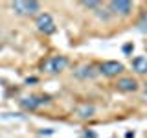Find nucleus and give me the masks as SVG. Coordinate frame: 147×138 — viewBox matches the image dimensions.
<instances>
[{
  "instance_id": "nucleus-1",
  "label": "nucleus",
  "mask_w": 147,
  "mask_h": 138,
  "mask_svg": "<svg viewBox=\"0 0 147 138\" xmlns=\"http://www.w3.org/2000/svg\"><path fill=\"white\" fill-rule=\"evenodd\" d=\"M66 66H68V57L66 55H52V57H48L42 64H40L42 72H46V74H59Z\"/></svg>"
},
{
  "instance_id": "nucleus-12",
  "label": "nucleus",
  "mask_w": 147,
  "mask_h": 138,
  "mask_svg": "<svg viewBox=\"0 0 147 138\" xmlns=\"http://www.w3.org/2000/svg\"><path fill=\"white\" fill-rule=\"evenodd\" d=\"M131 50H132V44H125V46H123V52H125V53H129Z\"/></svg>"
},
{
  "instance_id": "nucleus-3",
  "label": "nucleus",
  "mask_w": 147,
  "mask_h": 138,
  "mask_svg": "<svg viewBox=\"0 0 147 138\" xmlns=\"http://www.w3.org/2000/svg\"><path fill=\"white\" fill-rule=\"evenodd\" d=\"M35 26L39 31H42L44 35H53L55 31H57V26H55L53 18L50 13H39L35 18Z\"/></svg>"
},
{
  "instance_id": "nucleus-9",
  "label": "nucleus",
  "mask_w": 147,
  "mask_h": 138,
  "mask_svg": "<svg viewBox=\"0 0 147 138\" xmlns=\"http://www.w3.org/2000/svg\"><path fill=\"white\" fill-rule=\"evenodd\" d=\"M132 70L136 74H147V57H134L132 59Z\"/></svg>"
},
{
  "instance_id": "nucleus-10",
  "label": "nucleus",
  "mask_w": 147,
  "mask_h": 138,
  "mask_svg": "<svg viewBox=\"0 0 147 138\" xmlns=\"http://www.w3.org/2000/svg\"><path fill=\"white\" fill-rule=\"evenodd\" d=\"M94 112H96L94 105H88V103H83V105H79V107H76V114L79 118H90Z\"/></svg>"
},
{
  "instance_id": "nucleus-7",
  "label": "nucleus",
  "mask_w": 147,
  "mask_h": 138,
  "mask_svg": "<svg viewBox=\"0 0 147 138\" xmlns=\"http://www.w3.org/2000/svg\"><path fill=\"white\" fill-rule=\"evenodd\" d=\"M116 87L121 92H134V90H138V81L132 79V77H121L116 83Z\"/></svg>"
},
{
  "instance_id": "nucleus-8",
  "label": "nucleus",
  "mask_w": 147,
  "mask_h": 138,
  "mask_svg": "<svg viewBox=\"0 0 147 138\" xmlns=\"http://www.w3.org/2000/svg\"><path fill=\"white\" fill-rule=\"evenodd\" d=\"M74 74H76V77H79V79H92V77L98 74V70H96L92 64H83V66H79Z\"/></svg>"
},
{
  "instance_id": "nucleus-6",
  "label": "nucleus",
  "mask_w": 147,
  "mask_h": 138,
  "mask_svg": "<svg viewBox=\"0 0 147 138\" xmlns=\"http://www.w3.org/2000/svg\"><path fill=\"white\" fill-rule=\"evenodd\" d=\"M48 101H50V96H26V98L20 99V107L26 110H35L40 105L48 103Z\"/></svg>"
},
{
  "instance_id": "nucleus-13",
  "label": "nucleus",
  "mask_w": 147,
  "mask_h": 138,
  "mask_svg": "<svg viewBox=\"0 0 147 138\" xmlns=\"http://www.w3.org/2000/svg\"><path fill=\"white\" fill-rule=\"evenodd\" d=\"M145 94H147V87H145Z\"/></svg>"
},
{
  "instance_id": "nucleus-11",
  "label": "nucleus",
  "mask_w": 147,
  "mask_h": 138,
  "mask_svg": "<svg viewBox=\"0 0 147 138\" xmlns=\"http://www.w3.org/2000/svg\"><path fill=\"white\" fill-rule=\"evenodd\" d=\"M83 7H88V9H98L101 6V2H96V0H90V2H81Z\"/></svg>"
},
{
  "instance_id": "nucleus-2",
  "label": "nucleus",
  "mask_w": 147,
  "mask_h": 138,
  "mask_svg": "<svg viewBox=\"0 0 147 138\" xmlns=\"http://www.w3.org/2000/svg\"><path fill=\"white\" fill-rule=\"evenodd\" d=\"M11 9L22 17L35 15L37 11H40V2H37V0H15V2H11Z\"/></svg>"
},
{
  "instance_id": "nucleus-5",
  "label": "nucleus",
  "mask_w": 147,
  "mask_h": 138,
  "mask_svg": "<svg viewBox=\"0 0 147 138\" xmlns=\"http://www.w3.org/2000/svg\"><path fill=\"white\" fill-rule=\"evenodd\" d=\"M99 74H103L105 77H116L118 74L123 72V64L119 61H105L99 64Z\"/></svg>"
},
{
  "instance_id": "nucleus-4",
  "label": "nucleus",
  "mask_w": 147,
  "mask_h": 138,
  "mask_svg": "<svg viewBox=\"0 0 147 138\" xmlns=\"http://www.w3.org/2000/svg\"><path fill=\"white\" fill-rule=\"evenodd\" d=\"M132 7H134V6H132V2H129V0H112V2H109L110 13H114V15H121V17L131 15Z\"/></svg>"
}]
</instances>
